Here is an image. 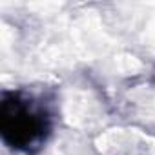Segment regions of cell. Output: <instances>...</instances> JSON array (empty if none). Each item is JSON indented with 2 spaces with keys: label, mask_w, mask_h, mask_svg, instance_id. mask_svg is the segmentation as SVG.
<instances>
[{
  "label": "cell",
  "mask_w": 155,
  "mask_h": 155,
  "mask_svg": "<svg viewBox=\"0 0 155 155\" xmlns=\"http://www.w3.org/2000/svg\"><path fill=\"white\" fill-rule=\"evenodd\" d=\"M48 113L37 106L31 97L11 95L4 97L0 108V128L2 137L13 148L31 151L37 148L48 133Z\"/></svg>",
  "instance_id": "obj_1"
}]
</instances>
